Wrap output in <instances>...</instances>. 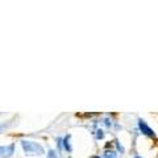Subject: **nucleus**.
Masks as SVG:
<instances>
[{"label":"nucleus","instance_id":"6","mask_svg":"<svg viewBox=\"0 0 158 158\" xmlns=\"http://www.w3.org/2000/svg\"><path fill=\"white\" fill-rule=\"evenodd\" d=\"M115 144H116V146H117V149H118V150H120L121 153H123V152H124V148H123V146H121L120 144H118V141H117V140H115Z\"/></svg>","mask_w":158,"mask_h":158},{"label":"nucleus","instance_id":"5","mask_svg":"<svg viewBox=\"0 0 158 158\" xmlns=\"http://www.w3.org/2000/svg\"><path fill=\"white\" fill-rule=\"evenodd\" d=\"M104 158H117V156H116V153L113 150H107L104 153Z\"/></svg>","mask_w":158,"mask_h":158},{"label":"nucleus","instance_id":"9","mask_svg":"<svg viewBox=\"0 0 158 158\" xmlns=\"http://www.w3.org/2000/svg\"><path fill=\"white\" fill-rule=\"evenodd\" d=\"M136 158H140V157H136Z\"/></svg>","mask_w":158,"mask_h":158},{"label":"nucleus","instance_id":"7","mask_svg":"<svg viewBox=\"0 0 158 158\" xmlns=\"http://www.w3.org/2000/svg\"><path fill=\"white\" fill-rule=\"evenodd\" d=\"M48 158H58V157L56 156V153H54L53 150H50L49 152V154H48Z\"/></svg>","mask_w":158,"mask_h":158},{"label":"nucleus","instance_id":"8","mask_svg":"<svg viewBox=\"0 0 158 158\" xmlns=\"http://www.w3.org/2000/svg\"><path fill=\"white\" fill-rule=\"evenodd\" d=\"M91 158H100V157H98V156H94V157H91Z\"/></svg>","mask_w":158,"mask_h":158},{"label":"nucleus","instance_id":"4","mask_svg":"<svg viewBox=\"0 0 158 158\" xmlns=\"http://www.w3.org/2000/svg\"><path fill=\"white\" fill-rule=\"evenodd\" d=\"M63 148L67 150V152H71V145H70V135L66 136L63 138Z\"/></svg>","mask_w":158,"mask_h":158},{"label":"nucleus","instance_id":"2","mask_svg":"<svg viewBox=\"0 0 158 158\" xmlns=\"http://www.w3.org/2000/svg\"><path fill=\"white\" fill-rule=\"evenodd\" d=\"M138 128L141 129V132L144 133V135H146V136H149V137H156V133H154V131L152 129V128L146 124V123L142 120V118H140L138 120Z\"/></svg>","mask_w":158,"mask_h":158},{"label":"nucleus","instance_id":"1","mask_svg":"<svg viewBox=\"0 0 158 158\" xmlns=\"http://www.w3.org/2000/svg\"><path fill=\"white\" fill-rule=\"evenodd\" d=\"M21 146L24 152L29 156H40V154H44V148L37 144L34 141H29V140H23L21 141Z\"/></svg>","mask_w":158,"mask_h":158},{"label":"nucleus","instance_id":"3","mask_svg":"<svg viewBox=\"0 0 158 158\" xmlns=\"http://www.w3.org/2000/svg\"><path fill=\"white\" fill-rule=\"evenodd\" d=\"M15 152V145L11 144L8 146H0V158H9L12 157Z\"/></svg>","mask_w":158,"mask_h":158}]
</instances>
